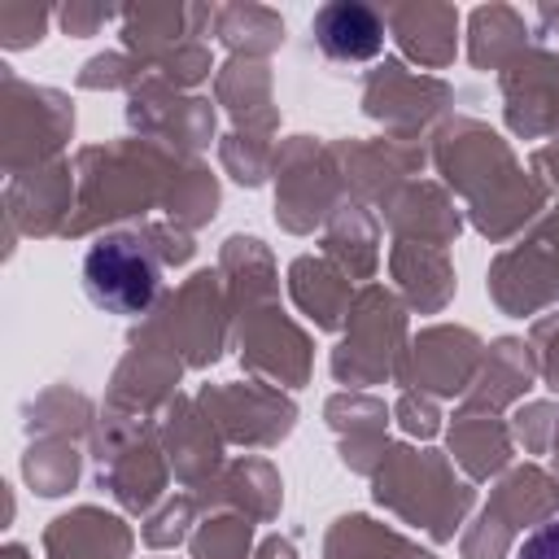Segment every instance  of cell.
<instances>
[{
	"label": "cell",
	"instance_id": "3",
	"mask_svg": "<svg viewBox=\"0 0 559 559\" xmlns=\"http://www.w3.org/2000/svg\"><path fill=\"white\" fill-rule=\"evenodd\" d=\"M515 559H559V520L555 524H542L537 533H528Z\"/></svg>",
	"mask_w": 559,
	"mask_h": 559
},
{
	"label": "cell",
	"instance_id": "2",
	"mask_svg": "<svg viewBox=\"0 0 559 559\" xmlns=\"http://www.w3.org/2000/svg\"><path fill=\"white\" fill-rule=\"evenodd\" d=\"M314 39L336 61H367L380 52L384 31L371 9L362 4H328L314 13Z\"/></svg>",
	"mask_w": 559,
	"mask_h": 559
},
{
	"label": "cell",
	"instance_id": "1",
	"mask_svg": "<svg viewBox=\"0 0 559 559\" xmlns=\"http://www.w3.org/2000/svg\"><path fill=\"white\" fill-rule=\"evenodd\" d=\"M83 284H87L96 306H105L114 314H135V310H144L153 301L157 262L148 258L144 245H135L127 236H109L87 253Z\"/></svg>",
	"mask_w": 559,
	"mask_h": 559
}]
</instances>
